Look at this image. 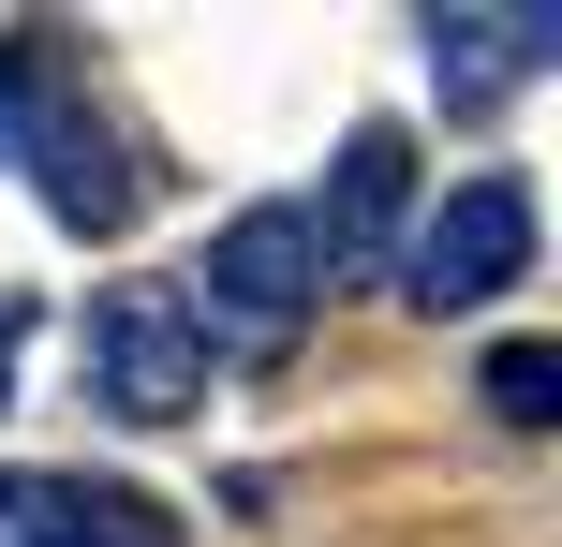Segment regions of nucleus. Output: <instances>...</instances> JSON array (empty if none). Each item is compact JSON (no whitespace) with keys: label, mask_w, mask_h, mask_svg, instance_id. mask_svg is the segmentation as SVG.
I'll use <instances>...</instances> for the list:
<instances>
[{"label":"nucleus","mask_w":562,"mask_h":547,"mask_svg":"<svg viewBox=\"0 0 562 547\" xmlns=\"http://www.w3.org/2000/svg\"><path fill=\"white\" fill-rule=\"evenodd\" d=\"M400 237H415V134L400 118H356L326 163V207H311V252L326 266H385Z\"/></svg>","instance_id":"obj_4"},{"label":"nucleus","mask_w":562,"mask_h":547,"mask_svg":"<svg viewBox=\"0 0 562 547\" xmlns=\"http://www.w3.org/2000/svg\"><path fill=\"white\" fill-rule=\"evenodd\" d=\"M15 341H30V311H15V296H0V400H15Z\"/></svg>","instance_id":"obj_10"},{"label":"nucleus","mask_w":562,"mask_h":547,"mask_svg":"<svg viewBox=\"0 0 562 547\" xmlns=\"http://www.w3.org/2000/svg\"><path fill=\"white\" fill-rule=\"evenodd\" d=\"M548 59H562V0H504V15L459 0V15H429V89H445L459 118H488L504 89H533Z\"/></svg>","instance_id":"obj_6"},{"label":"nucleus","mask_w":562,"mask_h":547,"mask_svg":"<svg viewBox=\"0 0 562 547\" xmlns=\"http://www.w3.org/2000/svg\"><path fill=\"white\" fill-rule=\"evenodd\" d=\"M474 400L504 414V430H548V414H562V341H488Z\"/></svg>","instance_id":"obj_8"},{"label":"nucleus","mask_w":562,"mask_h":547,"mask_svg":"<svg viewBox=\"0 0 562 547\" xmlns=\"http://www.w3.org/2000/svg\"><path fill=\"white\" fill-rule=\"evenodd\" d=\"M504 282H533V178H518V163H474L445 207H415L400 296H415V311H488Z\"/></svg>","instance_id":"obj_2"},{"label":"nucleus","mask_w":562,"mask_h":547,"mask_svg":"<svg viewBox=\"0 0 562 547\" xmlns=\"http://www.w3.org/2000/svg\"><path fill=\"white\" fill-rule=\"evenodd\" d=\"M0 547H178L148 489H89V474H15L0 459Z\"/></svg>","instance_id":"obj_7"},{"label":"nucleus","mask_w":562,"mask_h":547,"mask_svg":"<svg viewBox=\"0 0 562 547\" xmlns=\"http://www.w3.org/2000/svg\"><path fill=\"white\" fill-rule=\"evenodd\" d=\"M89 400H104L119 430L207 414V341L178 326V282H104L89 296Z\"/></svg>","instance_id":"obj_3"},{"label":"nucleus","mask_w":562,"mask_h":547,"mask_svg":"<svg viewBox=\"0 0 562 547\" xmlns=\"http://www.w3.org/2000/svg\"><path fill=\"white\" fill-rule=\"evenodd\" d=\"M15 163L45 178V223H59V237H119V223H134V163H119V134H104L59 75H45V104H30Z\"/></svg>","instance_id":"obj_5"},{"label":"nucleus","mask_w":562,"mask_h":547,"mask_svg":"<svg viewBox=\"0 0 562 547\" xmlns=\"http://www.w3.org/2000/svg\"><path fill=\"white\" fill-rule=\"evenodd\" d=\"M311 296H326L311 207H237V223L207 237V266L178 282V326H193L207 355H281V341L311 326Z\"/></svg>","instance_id":"obj_1"},{"label":"nucleus","mask_w":562,"mask_h":547,"mask_svg":"<svg viewBox=\"0 0 562 547\" xmlns=\"http://www.w3.org/2000/svg\"><path fill=\"white\" fill-rule=\"evenodd\" d=\"M30 104H45V30H0V163H15Z\"/></svg>","instance_id":"obj_9"}]
</instances>
